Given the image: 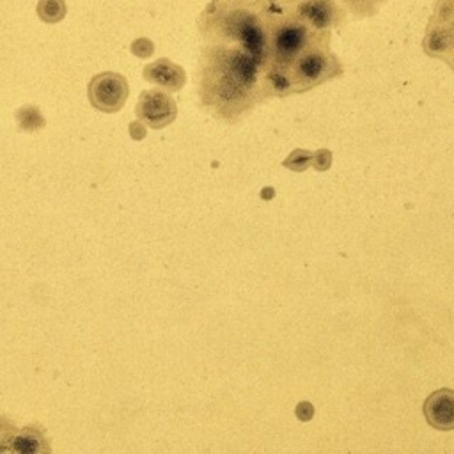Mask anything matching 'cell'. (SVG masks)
<instances>
[{
	"label": "cell",
	"mask_w": 454,
	"mask_h": 454,
	"mask_svg": "<svg viewBox=\"0 0 454 454\" xmlns=\"http://www.w3.org/2000/svg\"><path fill=\"white\" fill-rule=\"evenodd\" d=\"M197 91L203 109L227 123L274 98L265 57L236 41H203Z\"/></svg>",
	"instance_id": "2"
},
{
	"label": "cell",
	"mask_w": 454,
	"mask_h": 454,
	"mask_svg": "<svg viewBox=\"0 0 454 454\" xmlns=\"http://www.w3.org/2000/svg\"><path fill=\"white\" fill-rule=\"evenodd\" d=\"M43 435L36 430H24L18 437H15L13 440V451H18V453H40V451H48V447H43Z\"/></svg>",
	"instance_id": "11"
},
{
	"label": "cell",
	"mask_w": 454,
	"mask_h": 454,
	"mask_svg": "<svg viewBox=\"0 0 454 454\" xmlns=\"http://www.w3.org/2000/svg\"><path fill=\"white\" fill-rule=\"evenodd\" d=\"M424 54L454 71V0H435L423 40Z\"/></svg>",
	"instance_id": "3"
},
{
	"label": "cell",
	"mask_w": 454,
	"mask_h": 454,
	"mask_svg": "<svg viewBox=\"0 0 454 454\" xmlns=\"http://www.w3.org/2000/svg\"><path fill=\"white\" fill-rule=\"evenodd\" d=\"M130 135L135 139V141H141V139L146 137V125L141 121H135L130 125Z\"/></svg>",
	"instance_id": "14"
},
{
	"label": "cell",
	"mask_w": 454,
	"mask_h": 454,
	"mask_svg": "<svg viewBox=\"0 0 454 454\" xmlns=\"http://www.w3.org/2000/svg\"><path fill=\"white\" fill-rule=\"evenodd\" d=\"M142 75L148 82L155 84L167 93H178L183 89L185 82H187V73L183 68L174 64L173 61L165 59V57L148 64L142 70Z\"/></svg>",
	"instance_id": "8"
},
{
	"label": "cell",
	"mask_w": 454,
	"mask_h": 454,
	"mask_svg": "<svg viewBox=\"0 0 454 454\" xmlns=\"http://www.w3.org/2000/svg\"><path fill=\"white\" fill-rule=\"evenodd\" d=\"M297 9L311 25L321 31H334L346 22V9L336 0H297Z\"/></svg>",
	"instance_id": "6"
},
{
	"label": "cell",
	"mask_w": 454,
	"mask_h": 454,
	"mask_svg": "<svg viewBox=\"0 0 454 454\" xmlns=\"http://www.w3.org/2000/svg\"><path fill=\"white\" fill-rule=\"evenodd\" d=\"M130 50H132V54H134L135 57H139V59H148V57L153 55L155 45L149 38H139V40H135L134 43H132Z\"/></svg>",
	"instance_id": "13"
},
{
	"label": "cell",
	"mask_w": 454,
	"mask_h": 454,
	"mask_svg": "<svg viewBox=\"0 0 454 454\" xmlns=\"http://www.w3.org/2000/svg\"><path fill=\"white\" fill-rule=\"evenodd\" d=\"M128 80L116 71H103L94 75L87 87L91 105L103 114H116L128 100Z\"/></svg>",
	"instance_id": "4"
},
{
	"label": "cell",
	"mask_w": 454,
	"mask_h": 454,
	"mask_svg": "<svg viewBox=\"0 0 454 454\" xmlns=\"http://www.w3.org/2000/svg\"><path fill=\"white\" fill-rule=\"evenodd\" d=\"M424 417L435 430H454V391L440 389L430 394L424 401Z\"/></svg>",
	"instance_id": "7"
},
{
	"label": "cell",
	"mask_w": 454,
	"mask_h": 454,
	"mask_svg": "<svg viewBox=\"0 0 454 454\" xmlns=\"http://www.w3.org/2000/svg\"><path fill=\"white\" fill-rule=\"evenodd\" d=\"M15 116L24 132H38V130L45 128V125H47L43 114L36 105L22 107L20 110H16Z\"/></svg>",
	"instance_id": "12"
},
{
	"label": "cell",
	"mask_w": 454,
	"mask_h": 454,
	"mask_svg": "<svg viewBox=\"0 0 454 454\" xmlns=\"http://www.w3.org/2000/svg\"><path fill=\"white\" fill-rule=\"evenodd\" d=\"M267 29V73L274 98L302 94L339 79L345 66L330 48L332 31H321L298 13L297 0H261Z\"/></svg>",
	"instance_id": "1"
},
{
	"label": "cell",
	"mask_w": 454,
	"mask_h": 454,
	"mask_svg": "<svg viewBox=\"0 0 454 454\" xmlns=\"http://www.w3.org/2000/svg\"><path fill=\"white\" fill-rule=\"evenodd\" d=\"M36 13H38L40 20L45 22V24H59V22H63L66 18V0H40Z\"/></svg>",
	"instance_id": "10"
},
{
	"label": "cell",
	"mask_w": 454,
	"mask_h": 454,
	"mask_svg": "<svg viewBox=\"0 0 454 454\" xmlns=\"http://www.w3.org/2000/svg\"><path fill=\"white\" fill-rule=\"evenodd\" d=\"M336 2L343 6L346 13H350L353 18L362 20V18H371V16L378 15L389 0H336Z\"/></svg>",
	"instance_id": "9"
},
{
	"label": "cell",
	"mask_w": 454,
	"mask_h": 454,
	"mask_svg": "<svg viewBox=\"0 0 454 454\" xmlns=\"http://www.w3.org/2000/svg\"><path fill=\"white\" fill-rule=\"evenodd\" d=\"M135 116L148 128L162 130L176 119L178 105L164 89H149L139 96Z\"/></svg>",
	"instance_id": "5"
}]
</instances>
